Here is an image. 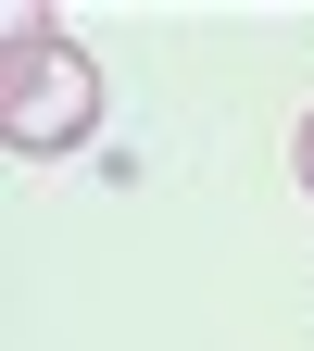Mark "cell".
<instances>
[{"label": "cell", "instance_id": "6da1fadb", "mask_svg": "<svg viewBox=\"0 0 314 351\" xmlns=\"http://www.w3.org/2000/svg\"><path fill=\"white\" fill-rule=\"evenodd\" d=\"M0 138L25 163H63L101 138V63L76 38H51L38 13H13V38H0Z\"/></svg>", "mask_w": 314, "mask_h": 351}, {"label": "cell", "instance_id": "7a4b0ae2", "mask_svg": "<svg viewBox=\"0 0 314 351\" xmlns=\"http://www.w3.org/2000/svg\"><path fill=\"white\" fill-rule=\"evenodd\" d=\"M289 176H302V201H314V113H302V138H289Z\"/></svg>", "mask_w": 314, "mask_h": 351}]
</instances>
